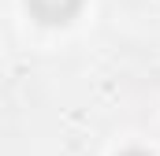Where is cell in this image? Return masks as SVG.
<instances>
[{"instance_id":"1","label":"cell","mask_w":160,"mask_h":156,"mask_svg":"<svg viewBox=\"0 0 160 156\" xmlns=\"http://www.w3.org/2000/svg\"><path fill=\"white\" fill-rule=\"evenodd\" d=\"M30 15L45 22V26H60V22H71L75 11L82 7V0H26Z\"/></svg>"},{"instance_id":"2","label":"cell","mask_w":160,"mask_h":156,"mask_svg":"<svg viewBox=\"0 0 160 156\" xmlns=\"http://www.w3.org/2000/svg\"><path fill=\"white\" fill-rule=\"evenodd\" d=\"M119 156H149V153H142V149H130V153H119Z\"/></svg>"}]
</instances>
